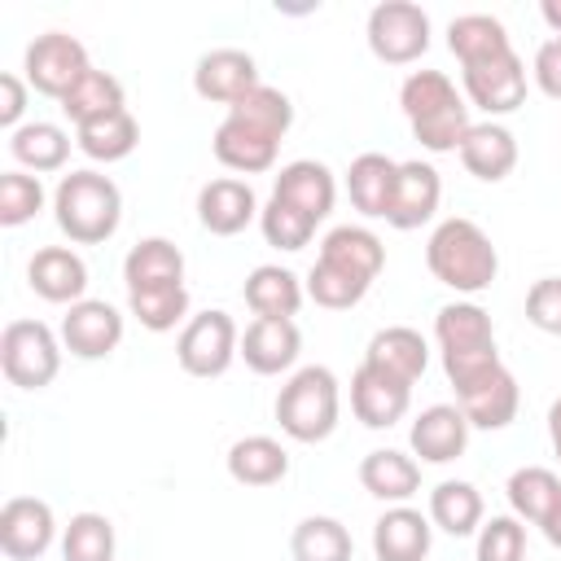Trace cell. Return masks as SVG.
<instances>
[{"label":"cell","mask_w":561,"mask_h":561,"mask_svg":"<svg viewBox=\"0 0 561 561\" xmlns=\"http://www.w3.org/2000/svg\"><path fill=\"white\" fill-rule=\"evenodd\" d=\"M294 127V101L272 88V83H259L250 96H241L237 105H228L224 123L215 127V158L228 167V171H241V175H259V171H272L276 162V149L285 140V131Z\"/></svg>","instance_id":"1"},{"label":"cell","mask_w":561,"mask_h":561,"mask_svg":"<svg viewBox=\"0 0 561 561\" xmlns=\"http://www.w3.org/2000/svg\"><path fill=\"white\" fill-rule=\"evenodd\" d=\"M399 105L408 114L412 136L430 153H456L465 131L473 127L465 92H456V83L443 70H412L399 88Z\"/></svg>","instance_id":"2"},{"label":"cell","mask_w":561,"mask_h":561,"mask_svg":"<svg viewBox=\"0 0 561 561\" xmlns=\"http://www.w3.org/2000/svg\"><path fill=\"white\" fill-rule=\"evenodd\" d=\"M425 267L438 285H447L456 294H482V289H491V280L500 272V254L473 219L451 215L430 232Z\"/></svg>","instance_id":"3"},{"label":"cell","mask_w":561,"mask_h":561,"mask_svg":"<svg viewBox=\"0 0 561 561\" xmlns=\"http://www.w3.org/2000/svg\"><path fill=\"white\" fill-rule=\"evenodd\" d=\"M53 215H57V228L75 241V245H101L118 232V219H123V193L110 175L83 167V171H70L57 180V193H53Z\"/></svg>","instance_id":"4"},{"label":"cell","mask_w":561,"mask_h":561,"mask_svg":"<svg viewBox=\"0 0 561 561\" xmlns=\"http://www.w3.org/2000/svg\"><path fill=\"white\" fill-rule=\"evenodd\" d=\"M337 412H342L337 377L324 364L298 368L276 394V421L294 443H324L337 430Z\"/></svg>","instance_id":"5"},{"label":"cell","mask_w":561,"mask_h":561,"mask_svg":"<svg viewBox=\"0 0 561 561\" xmlns=\"http://www.w3.org/2000/svg\"><path fill=\"white\" fill-rule=\"evenodd\" d=\"M434 337H438V351H443L447 381H456V377H465V373L500 359L491 316L478 302H447V307H438Z\"/></svg>","instance_id":"6"},{"label":"cell","mask_w":561,"mask_h":561,"mask_svg":"<svg viewBox=\"0 0 561 561\" xmlns=\"http://www.w3.org/2000/svg\"><path fill=\"white\" fill-rule=\"evenodd\" d=\"M0 368L18 390L53 386L61 368V342L44 320H9L0 333Z\"/></svg>","instance_id":"7"},{"label":"cell","mask_w":561,"mask_h":561,"mask_svg":"<svg viewBox=\"0 0 561 561\" xmlns=\"http://www.w3.org/2000/svg\"><path fill=\"white\" fill-rule=\"evenodd\" d=\"M237 355H241V329L219 307L193 316L175 337V359L188 377H224Z\"/></svg>","instance_id":"8"},{"label":"cell","mask_w":561,"mask_h":561,"mask_svg":"<svg viewBox=\"0 0 561 561\" xmlns=\"http://www.w3.org/2000/svg\"><path fill=\"white\" fill-rule=\"evenodd\" d=\"M368 48L386 66H408L430 48V13L412 0H381L368 9Z\"/></svg>","instance_id":"9"},{"label":"cell","mask_w":561,"mask_h":561,"mask_svg":"<svg viewBox=\"0 0 561 561\" xmlns=\"http://www.w3.org/2000/svg\"><path fill=\"white\" fill-rule=\"evenodd\" d=\"M451 390H456V408L465 412V421L473 430H504V425H513L517 403H522L517 377L504 368V359L482 364V368L456 377Z\"/></svg>","instance_id":"10"},{"label":"cell","mask_w":561,"mask_h":561,"mask_svg":"<svg viewBox=\"0 0 561 561\" xmlns=\"http://www.w3.org/2000/svg\"><path fill=\"white\" fill-rule=\"evenodd\" d=\"M465 101L486 110V114H513L526 101V61L508 48H495L486 57H473L460 66Z\"/></svg>","instance_id":"11"},{"label":"cell","mask_w":561,"mask_h":561,"mask_svg":"<svg viewBox=\"0 0 561 561\" xmlns=\"http://www.w3.org/2000/svg\"><path fill=\"white\" fill-rule=\"evenodd\" d=\"M22 70H26V83H31L39 96L61 101V96L92 70V61H88V48H83L75 35H66V31H44V35H35V39L26 44Z\"/></svg>","instance_id":"12"},{"label":"cell","mask_w":561,"mask_h":561,"mask_svg":"<svg viewBox=\"0 0 561 561\" xmlns=\"http://www.w3.org/2000/svg\"><path fill=\"white\" fill-rule=\"evenodd\" d=\"M53 535H57V517H53L48 500H39V495L4 500V508H0V548H4V557L35 561L53 548Z\"/></svg>","instance_id":"13"},{"label":"cell","mask_w":561,"mask_h":561,"mask_svg":"<svg viewBox=\"0 0 561 561\" xmlns=\"http://www.w3.org/2000/svg\"><path fill=\"white\" fill-rule=\"evenodd\" d=\"M123 342V316L105 298H83L61 316V346L75 359H105Z\"/></svg>","instance_id":"14"},{"label":"cell","mask_w":561,"mask_h":561,"mask_svg":"<svg viewBox=\"0 0 561 561\" xmlns=\"http://www.w3.org/2000/svg\"><path fill=\"white\" fill-rule=\"evenodd\" d=\"M259 66L245 48H210L197 57L193 66V92L202 101H219V105H237L241 96H250L259 88Z\"/></svg>","instance_id":"15"},{"label":"cell","mask_w":561,"mask_h":561,"mask_svg":"<svg viewBox=\"0 0 561 561\" xmlns=\"http://www.w3.org/2000/svg\"><path fill=\"white\" fill-rule=\"evenodd\" d=\"M438 202H443V180L430 162L412 158V162H399V175H394V197H390V210H386V224L399 228V232H412L421 224H430L438 215Z\"/></svg>","instance_id":"16"},{"label":"cell","mask_w":561,"mask_h":561,"mask_svg":"<svg viewBox=\"0 0 561 561\" xmlns=\"http://www.w3.org/2000/svg\"><path fill=\"white\" fill-rule=\"evenodd\" d=\"M408 403H412V386L373 368V364H359L355 377H351V412L368 425V430H390L394 421L408 416Z\"/></svg>","instance_id":"17"},{"label":"cell","mask_w":561,"mask_h":561,"mask_svg":"<svg viewBox=\"0 0 561 561\" xmlns=\"http://www.w3.org/2000/svg\"><path fill=\"white\" fill-rule=\"evenodd\" d=\"M26 285L44 302L75 307V302H83V289H88V263L70 245H44L26 263Z\"/></svg>","instance_id":"18"},{"label":"cell","mask_w":561,"mask_h":561,"mask_svg":"<svg viewBox=\"0 0 561 561\" xmlns=\"http://www.w3.org/2000/svg\"><path fill=\"white\" fill-rule=\"evenodd\" d=\"M259 197L245 180L237 175H219L210 184H202L197 193V219L210 237H237L241 228H250V219H259Z\"/></svg>","instance_id":"19"},{"label":"cell","mask_w":561,"mask_h":561,"mask_svg":"<svg viewBox=\"0 0 561 561\" xmlns=\"http://www.w3.org/2000/svg\"><path fill=\"white\" fill-rule=\"evenodd\" d=\"M469 430H473V425L465 421V412H460L456 403H430V408L412 421L408 443H412V451H416L425 465H451L456 456H465Z\"/></svg>","instance_id":"20"},{"label":"cell","mask_w":561,"mask_h":561,"mask_svg":"<svg viewBox=\"0 0 561 561\" xmlns=\"http://www.w3.org/2000/svg\"><path fill=\"white\" fill-rule=\"evenodd\" d=\"M316 259L337 267V272H346V276H355V280H364V285H373L381 276V267H386V245L364 224H337V228L324 232Z\"/></svg>","instance_id":"21"},{"label":"cell","mask_w":561,"mask_h":561,"mask_svg":"<svg viewBox=\"0 0 561 561\" xmlns=\"http://www.w3.org/2000/svg\"><path fill=\"white\" fill-rule=\"evenodd\" d=\"M434 539V522L408 504H390L373 522V557L377 561H425Z\"/></svg>","instance_id":"22"},{"label":"cell","mask_w":561,"mask_h":561,"mask_svg":"<svg viewBox=\"0 0 561 561\" xmlns=\"http://www.w3.org/2000/svg\"><path fill=\"white\" fill-rule=\"evenodd\" d=\"M460 162H465V171L473 175V180H482V184H500V180H508L513 175V167H517V136L504 127V123H473L469 131H465V140H460Z\"/></svg>","instance_id":"23"},{"label":"cell","mask_w":561,"mask_h":561,"mask_svg":"<svg viewBox=\"0 0 561 561\" xmlns=\"http://www.w3.org/2000/svg\"><path fill=\"white\" fill-rule=\"evenodd\" d=\"M298 351H302V333L294 320H259L254 316L241 333V359L259 377H276L285 368H294Z\"/></svg>","instance_id":"24"},{"label":"cell","mask_w":561,"mask_h":561,"mask_svg":"<svg viewBox=\"0 0 561 561\" xmlns=\"http://www.w3.org/2000/svg\"><path fill=\"white\" fill-rule=\"evenodd\" d=\"M272 197L298 206L302 215H311V219L320 224V219L333 210V202H337V180H333V171H329L324 162L298 158V162H285V167H280V175H276V184H272Z\"/></svg>","instance_id":"25"},{"label":"cell","mask_w":561,"mask_h":561,"mask_svg":"<svg viewBox=\"0 0 561 561\" xmlns=\"http://www.w3.org/2000/svg\"><path fill=\"white\" fill-rule=\"evenodd\" d=\"M359 486L381 504H408L421 491V465L399 447H377L359 460Z\"/></svg>","instance_id":"26"},{"label":"cell","mask_w":561,"mask_h":561,"mask_svg":"<svg viewBox=\"0 0 561 561\" xmlns=\"http://www.w3.org/2000/svg\"><path fill=\"white\" fill-rule=\"evenodd\" d=\"M241 298L245 307L259 316V320H294L302 298H307V285L289 272V267H276V263H263L245 276L241 285Z\"/></svg>","instance_id":"27"},{"label":"cell","mask_w":561,"mask_h":561,"mask_svg":"<svg viewBox=\"0 0 561 561\" xmlns=\"http://www.w3.org/2000/svg\"><path fill=\"white\" fill-rule=\"evenodd\" d=\"M364 364H373V368H381V373H390V377H399V381L412 386L425 373V364H430V346H425V337L416 329L390 324V329H377L368 337Z\"/></svg>","instance_id":"28"},{"label":"cell","mask_w":561,"mask_h":561,"mask_svg":"<svg viewBox=\"0 0 561 561\" xmlns=\"http://www.w3.org/2000/svg\"><path fill=\"white\" fill-rule=\"evenodd\" d=\"M228 478L241 486H276L289 473V451L267 434H245L224 456Z\"/></svg>","instance_id":"29"},{"label":"cell","mask_w":561,"mask_h":561,"mask_svg":"<svg viewBox=\"0 0 561 561\" xmlns=\"http://www.w3.org/2000/svg\"><path fill=\"white\" fill-rule=\"evenodd\" d=\"M394 175H399V162L386 158V153H359L346 171V193H351V206L368 219H386L390 210V197H394Z\"/></svg>","instance_id":"30"},{"label":"cell","mask_w":561,"mask_h":561,"mask_svg":"<svg viewBox=\"0 0 561 561\" xmlns=\"http://www.w3.org/2000/svg\"><path fill=\"white\" fill-rule=\"evenodd\" d=\"M184 280V254L167 237H145L123 259V285L149 289V285H180Z\"/></svg>","instance_id":"31"},{"label":"cell","mask_w":561,"mask_h":561,"mask_svg":"<svg viewBox=\"0 0 561 561\" xmlns=\"http://www.w3.org/2000/svg\"><path fill=\"white\" fill-rule=\"evenodd\" d=\"M482 513H486V508H482V491H478L473 482H465V478H443V482L430 491V522H434L438 530L456 535V539L478 535Z\"/></svg>","instance_id":"32"},{"label":"cell","mask_w":561,"mask_h":561,"mask_svg":"<svg viewBox=\"0 0 561 561\" xmlns=\"http://www.w3.org/2000/svg\"><path fill=\"white\" fill-rule=\"evenodd\" d=\"M504 491H508L513 517H522V522H530V526H543L548 513L561 504V478H557L552 469H543V465H522V469H513Z\"/></svg>","instance_id":"33"},{"label":"cell","mask_w":561,"mask_h":561,"mask_svg":"<svg viewBox=\"0 0 561 561\" xmlns=\"http://www.w3.org/2000/svg\"><path fill=\"white\" fill-rule=\"evenodd\" d=\"M9 153L35 175L39 171H61L66 158H70V136H66V127L35 118V123H22L18 131H9Z\"/></svg>","instance_id":"34"},{"label":"cell","mask_w":561,"mask_h":561,"mask_svg":"<svg viewBox=\"0 0 561 561\" xmlns=\"http://www.w3.org/2000/svg\"><path fill=\"white\" fill-rule=\"evenodd\" d=\"M289 557L294 561H351L355 557V539L337 517L311 513L294 526L289 535Z\"/></svg>","instance_id":"35"},{"label":"cell","mask_w":561,"mask_h":561,"mask_svg":"<svg viewBox=\"0 0 561 561\" xmlns=\"http://www.w3.org/2000/svg\"><path fill=\"white\" fill-rule=\"evenodd\" d=\"M114 110H127V105H123V83H118L110 70H96V66L61 96V114H66L75 127L96 123V118H105V114H114Z\"/></svg>","instance_id":"36"},{"label":"cell","mask_w":561,"mask_h":561,"mask_svg":"<svg viewBox=\"0 0 561 561\" xmlns=\"http://www.w3.org/2000/svg\"><path fill=\"white\" fill-rule=\"evenodd\" d=\"M136 140H140V127H136V118L127 110H114V114H105L96 123L75 127V145L92 162H118V158H127L136 149Z\"/></svg>","instance_id":"37"},{"label":"cell","mask_w":561,"mask_h":561,"mask_svg":"<svg viewBox=\"0 0 561 561\" xmlns=\"http://www.w3.org/2000/svg\"><path fill=\"white\" fill-rule=\"evenodd\" d=\"M508 44L513 39H508L504 22L491 18V13H460V18L447 22V48L456 53L460 66L473 61V57H486L495 48H508Z\"/></svg>","instance_id":"38"},{"label":"cell","mask_w":561,"mask_h":561,"mask_svg":"<svg viewBox=\"0 0 561 561\" xmlns=\"http://www.w3.org/2000/svg\"><path fill=\"white\" fill-rule=\"evenodd\" d=\"M127 311L149 329L167 333L188 316V289L180 285H149V289H127Z\"/></svg>","instance_id":"39"},{"label":"cell","mask_w":561,"mask_h":561,"mask_svg":"<svg viewBox=\"0 0 561 561\" xmlns=\"http://www.w3.org/2000/svg\"><path fill=\"white\" fill-rule=\"evenodd\" d=\"M61 561H114V522L105 513H75L61 530Z\"/></svg>","instance_id":"40"},{"label":"cell","mask_w":561,"mask_h":561,"mask_svg":"<svg viewBox=\"0 0 561 561\" xmlns=\"http://www.w3.org/2000/svg\"><path fill=\"white\" fill-rule=\"evenodd\" d=\"M259 228H263V241L276 245V250H302L311 237H316V219L302 215L298 206L280 202V197H267V206L259 210Z\"/></svg>","instance_id":"41"},{"label":"cell","mask_w":561,"mask_h":561,"mask_svg":"<svg viewBox=\"0 0 561 561\" xmlns=\"http://www.w3.org/2000/svg\"><path fill=\"white\" fill-rule=\"evenodd\" d=\"M373 285H364V280H355V276H346V272H337V267H329V263H311V272H307V298L316 302V307H324V311H346V307H355V302H364V294H368Z\"/></svg>","instance_id":"42"},{"label":"cell","mask_w":561,"mask_h":561,"mask_svg":"<svg viewBox=\"0 0 561 561\" xmlns=\"http://www.w3.org/2000/svg\"><path fill=\"white\" fill-rule=\"evenodd\" d=\"M39 210H44V184H39V175L4 171L0 175V224L4 228H22Z\"/></svg>","instance_id":"43"},{"label":"cell","mask_w":561,"mask_h":561,"mask_svg":"<svg viewBox=\"0 0 561 561\" xmlns=\"http://www.w3.org/2000/svg\"><path fill=\"white\" fill-rule=\"evenodd\" d=\"M478 561H526V526L513 513H500L478 526Z\"/></svg>","instance_id":"44"},{"label":"cell","mask_w":561,"mask_h":561,"mask_svg":"<svg viewBox=\"0 0 561 561\" xmlns=\"http://www.w3.org/2000/svg\"><path fill=\"white\" fill-rule=\"evenodd\" d=\"M526 320H530L539 333L561 337V276H539V280L526 289Z\"/></svg>","instance_id":"45"},{"label":"cell","mask_w":561,"mask_h":561,"mask_svg":"<svg viewBox=\"0 0 561 561\" xmlns=\"http://www.w3.org/2000/svg\"><path fill=\"white\" fill-rule=\"evenodd\" d=\"M530 75H535V83H539L543 96L561 101V35H552V39H543V44L535 48Z\"/></svg>","instance_id":"46"},{"label":"cell","mask_w":561,"mask_h":561,"mask_svg":"<svg viewBox=\"0 0 561 561\" xmlns=\"http://www.w3.org/2000/svg\"><path fill=\"white\" fill-rule=\"evenodd\" d=\"M22 110H26V83L18 75H0V127L18 131L22 123Z\"/></svg>","instance_id":"47"},{"label":"cell","mask_w":561,"mask_h":561,"mask_svg":"<svg viewBox=\"0 0 561 561\" xmlns=\"http://www.w3.org/2000/svg\"><path fill=\"white\" fill-rule=\"evenodd\" d=\"M548 438H552V451H557V460H561V394H557L552 408H548Z\"/></svg>","instance_id":"48"},{"label":"cell","mask_w":561,"mask_h":561,"mask_svg":"<svg viewBox=\"0 0 561 561\" xmlns=\"http://www.w3.org/2000/svg\"><path fill=\"white\" fill-rule=\"evenodd\" d=\"M539 530H543V539H548L552 548H561V504H557V508L548 513V522H543Z\"/></svg>","instance_id":"49"},{"label":"cell","mask_w":561,"mask_h":561,"mask_svg":"<svg viewBox=\"0 0 561 561\" xmlns=\"http://www.w3.org/2000/svg\"><path fill=\"white\" fill-rule=\"evenodd\" d=\"M539 18L561 35V0H543V4H539Z\"/></svg>","instance_id":"50"}]
</instances>
